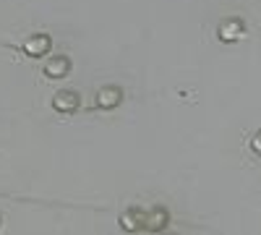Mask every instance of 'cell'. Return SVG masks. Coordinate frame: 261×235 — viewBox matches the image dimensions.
Segmentation results:
<instances>
[{"label":"cell","mask_w":261,"mask_h":235,"mask_svg":"<svg viewBox=\"0 0 261 235\" xmlns=\"http://www.w3.org/2000/svg\"><path fill=\"white\" fill-rule=\"evenodd\" d=\"M53 108H55V113L73 115V113L81 108V97H79V92H73V89H63V92H58V94L53 97Z\"/></svg>","instance_id":"cell-1"},{"label":"cell","mask_w":261,"mask_h":235,"mask_svg":"<svg viewBox=\"0 0 261 235\" xmlns=\"http://www.w3.org/2000/svg\"><path fill=\"white\" fill-rule=\"evenodd\" d=\"M217 37H220L222 42H227V45H232V42L246 37V24L241 18H225L222 24L217 27Z\"/></svg>","instance_id":"cell-2"},{"label":"cell","mask_w":261,"mask_h":235,"mask_svg":"<svg viewBox=\"0 0 261 235\" xmlns=\"http://www.w3.org/2000/svg\"><path fill=\"white\" fill-rule=\"evenodd\" d=\"M170 225V212L165 206H154L144 215V230L146 232H162Z\"/></svg>","instance_id":"cell-3"},{"label":"cell","mask_w":261,"mask_h":235,"mask_svg":"<svg viewBox=\"0 0 261 235\" xmlns=\"http://www.w3.org/2000/svg\"><path fill=\"white\" fill-rule=\"evenodd\" d=\"M120 102H123V89L110 84V87H102V89L97 92V102H94V105H97L99 110H115Z\"/></svg>","instance_id":"cell-4"},{"label":"cell","mask_w":261,"mask_h":235,"mask_svg":"<svg viewBox=\"0 0 261 235\" xmlns=\"http://www.w3.org/2000/svg\"><path fill=\"white\" fill-rule=\"evenodd\" d=\"M50 47H53L50 34H34V37H29V39L24 42V53H27L29 58H45V55L50 53Z\"/></svg>","instance_id":"cell-5"},{"label":"cell","mask_w":261,"mask_h":235,"mask_svg":"<svg viewBox=\"0 0 261 235\" xmlns=\"http://www.w3.org/2000/svg\"><path fill=\"white\" fill-rule=\"evenodd\" d=\"M144 215H146V212H144L141 206H128L123 215H120V227H123L125 232H139V230H144Z\"/></svg>","instance_id":"cell-6"},{"label":"cell","mask_w":261,"mask_h":235,"mask_svg":"<svg viewBox=\"0 0 261 235\" xmlns=\"http://www.w3.org/2000/svg\"><path fill=\"white\" fill-rule=\"evenodd\" d=\"M68 73H71V58L58 55V58H50L45 63V76L47 79H65Z\"/></svg>","instance_id":"cell-7"},{"label":"cell","mask_w":261,"mask_h":235,"mask_svg":"<svg viewBox=\"0 0 261 235\" xmlns=\"http://www.w3.org/2000/svg\"><path fill=\"white\" fill-rule=\"evenodd\" d=\"M251 152L261 157V131H256V134L251 136Z\"/></svg>","instance_id":"cell-8"},{"label":"cell","mask_w":261,"mask_h":235,"mask_svg":"<svg viewBox=\"0 0 261 235\" xmlns=\"http://www.w3.org/2000/svg\"><path fill=\"white\" fill-rule=\"evenodd\" d=\"M0 222H3V217H0Z\"/></svg>","instance_id":"cell-9"}]
</instances>
